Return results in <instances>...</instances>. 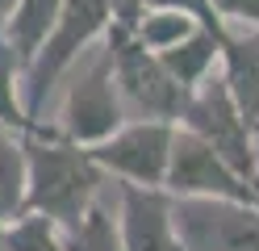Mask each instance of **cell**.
<instances>
[{"label": "cell", "mask_w": 259, "mask_h": 251, "mask_svg": "<svg viewBox=\"0 0 259 251\" xmlns=\"http://www.w3.org/2000/svg\"><path fill=\"white\" fill-rule=\"evenodd\" d=\"M222 42H226V33L201 25L197 33H188L180 46L163 50L159 59H163V67L171 71V80L180 84L184 92H192V88H201L209 76L222 71Z\"/></svg>", "instance_id": "obj_11"}, {"label": "cell", "mask_w": 259, "mask_h": 251, "mask_svg": "<svg viewBox=\"0 0 259 251\" xmlns=\"http://www.w3.org/2000/svg\"><path fill=\"white\" fill-rule=\"evenodd\" d=\"M125 122H130V113H125V100L117 88V76H113V55H109V46H101V50H92V59L67 84L55 130L79 147H96L109 134H117Z\"/></svg>", "instance_id": "obj_4"}, {"label": "cell", "mask_w": 259, "mask_h": 251, "mask_svg": "<svg viewBox=\"0 0 259 251\" xmlns=\"http://www.w3.org/2000/svg\"><path fill=\"white\" fill-rule=\"evenodd\" d=\"M105 46L113 55V76L125 100L130 117H159V122H180L188 92L171 80V71L163 67V59L155 55L134 33V25H117L113 21L105 33Z\"/></svg>", "instance_id": "obj_2"}, {"label": "cell", "mask_w": 259, "mask_h": 251, "mask_svg": "<svg viewBox=\"0 0 259 251\" xmlns=\"http://www.w3.org/2000/svg\"><path fill=\"white\" fill-rule=\"evenodd\" d=\"M117 230L125 251H188L176 230V197L147 184H117Z\"/></svg>", "instance_id": "obj_9"}, {"label": "cell", "mask_w": 259, "mask_h": 251, "mask_svg": "<svg viewBox=\"0 0 259 251\" xmlns=\"http://www.w3.org/2000/svg\"><path fill=\"white\" fill-rule=\"evenodd\" d=\"M0 251H9V226L0 222Z\"/></svg>", "instance_id": "obj_21"}, {"label": "cell", "mask_w": 259, "mask_h": 251, "mask_svg": "<svg viewBox=\"0 0 259 251\" xmlns=\"http://www.w3.org/2000/svg\"><path fill=\"white\" fill-rule=\"evenodd\" d=\"M176 230L188 251H259V205L176 197Z\"/></svg>", "instance_id": "obj_7"}, {"label": "cell", "mask_w": 259, "mask_h": 251, "mask_svg": "<svg viewBox=\"0 0 259 251\" xmlns=\"http://www.w3.org/2000/svg\"><path fill=\"white\" fill-rule=\"evenodd\" d=\"M13 9H17V0H0V33H5V21L13 17Z\"/></svg>", "instance_id": "obj_20"}, {"label": "cell", "mask_w": 259, "mask_h": 251, "mask_svg": "<svg viewBox=\"0 0 259 251\" xmlns=\"http://www.w3.org/2000/svg\"><path fill=\"white\" fill-rule=\"evenodd\" d=\"M176 147V122L159 117H130V122L109 134L105 142L88 147L92 159L121 184H147V189H167V167Z\"/></svg>", "instance_id": "obj_6"}, {"label": "cell", "mask_w": 259, "mask_h": 251, "mask_svg": "<svg viewBox=\"0 0 259 251\" xmlns=\"http://www.w3.org/2000/svg\"><path fill=\"white\" fill-rule=\"evenodd\" d=\"M218 9V17L226 21V29H259V0H209Z\"/></svg>", "instance_id": "obj_18"}, {"label": "cell", "mask_w": 259, "mask_h": 251, "mask_svg": "<svg viewBox=\"0 0 259 251\" xmlns=\"http://www.w3.org/2000/svg\"><path fill=\"white\" fill-rule=\"evenodd\" d=\"M63 251H125L121 230H117V209L96 201L75 226L63 230Z\"/></svg>", "instance_id": "obj_14"}, {"label": "cell", "mask_w": 259, "mask_h": 251, "mask_svg": "<svg viewBox=\"0 0 259 251\" xmlns=\"http://www.w3.org/2000/svg\"><path fill=\"white\" fill-rule=\"evenodd\" d=\"M222 80L238 100L242 117L259 130V29H226L222 42Z\"/></svg>", "instance_id": "obj_10"}, {"label": "cell", "mask_w": 259, "mask_h": 251, "mask_svg": "<svg viewBox=\"0 0 259 251\" xmlns=\"http://www.w3.org/2000/svg\"><path fill=\"white\" fill-rule=\"evenodd\" d=\"M29 209V159L21 130L0 126V222H17Z\"/></svg>", "instance_id": "obj_13"}, {"label": "cell", "mask_w": 259, "mask_h": 251, "mask_svg": "<svg viewBox=\"0 0 259 251\" xmlns=\"http://www.w3.org/2000/svg\"><path fill=\"white\" fill-rule=\"evenodd\" d=\"M59 9H63V0H17L13 17L5 21L0 42L21 59V67L34 63V55L42 50V42L51 38V29L59 21Z\"/></svg>", "instance_id": "obj_12"}, {"label": "cell", "mask_w": 259, "mask_h": 251, "mask_svg": "<svg viewBox=\"0 0 259 251\" xmlns=\"http://www.w3.org/2000/svg\"><path fill=\"white\" fill-rule=\"evenodd\" d=\"M29 159V213H42L63 230L75 226L101 201L109 172L92 159L88 147L63 138L55 126H34L21 134Z\"/></svg>", "instance_id": "obj_1"}, {"label": "cell", "mask_w": 259, "mask_h": 251, "mask_svg": "<svg viewBox=\"0 0 259 251\" xmlns=\"http://www.w3.org/2000/svg\"><path fill=\"white\" fill-rule=\"evenodd\" d=\"M109 25H113V13H109L105 0H63L51 38L42 42V50L34 55V63H29L25 76H21V84H25V109H29L34 122H38V113L46 105V96H51V88L79 63V55H84L96 38H105Z\"/></svg>", "instance_id": "obj_3"}, {"label": "cell", "mask_w": 259, "mask_h": 251, "mask_svg": "<svg viewBox=\"0 0 259 251\" xmlns=\"http://www.w3.org/2000/svg\"><path fill=\"white\" fill-rule=\"evenodd\" d=\"M147 9H180V13H192L201 25H209V29L226 33V21L218 17V9L209 5V0H147Z\"/></svg>", "instance_id": "obj_19"}, {"label": "cell", "mask_w": 259, "mask_h": 251, "mask_svg": "<svg viewBox=\"0 0 259 251\" xmlns=\"http://www.w3.org/2000/svg\"><path fill=\"white\" fill-rule=\"evenodd\" d=\"M176 126H184L192 130L197 138H205L209 147L218 151V155L234 167V172H242L255 189H259V155H255V126L242 117L238 109V100L230 96V88H226V80L222 71L218 76H209L201 88H192L188 100H184V113H180V122Z\"/></svg>", "instance_id": "obj_5"}, {"label": "cell", "mask_w": 259, "mask_h": 251, "mask_svg": "<svg viewBox=\"0 0 259 251\" xmlns=\"http://www.w3.org/2000/svg\"><path fill=\"white\" fill-rule=\"evenodd\" d=\"M167 193L171 197H222V201H247L259 205V189L234 172L205 138L192 130L176 126V147H171V167H167Z\"/></svg>", "instance_id": "obj_8"}, {"label": "cell", "mask_w": 259, "mask_h": 251, "mask_svg": "<svg viewBox=\"0 0 259 251\" xmlns=\"http://www.w3.org/2000/svg\"><path fill=\"white\" fill-rule=\"evenodd\" d=\"M21 76H25L21 59L0 42V126H13V130L25 134V130H34L38 122L25 109V84H21Z\"/></svg>", "instance_id": "obj_16"}, {"label": "cell", "mask_w": 259, "mask_h": 251, "mask_svg": "<svg viewBox=\"0 0 259 251\" xmlns=\"http://www.w3.org/2000/svg\"><path fill=\"white\" fill-rule=\"evenodd\" d=\"M197 29H201V21H197L192 13H180V9H142V17L134 21V33L155 50V55L180 46L188 33H197ZM205 29H209V25H205Z\"/></svg>", "instance_id": "obj_15"}, {"label": "cell", "mask_w": 259, "mask_h": 251, "mask_svg": "<svg viewBox=\"0 0 259 251\" xmlns=\"http://www.w3.org/2000/svg\"><path fill=\"white\" fill-rule=\"evenodd\" d=\"M9 251H63V226L25 209L17 222H9Z\"/></svg>", "instance_id": "obj_17"}]
</instances>
